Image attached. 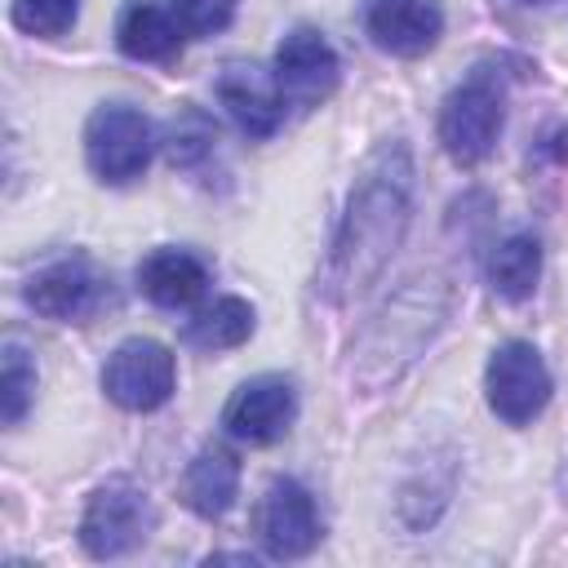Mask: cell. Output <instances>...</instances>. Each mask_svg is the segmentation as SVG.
Masks as SVG:
<instances>
[{
  "mask_svg": "<svg viewBox=\"0 0 568 568\" xmlns=\"http://www.w3.org/2000/svg\"><path fill=\"white\" fill-rule=\"evenodd\" d=\"M182 27L173 18V9L155 4V0H129L115 18V44L124 58L133 62H169L182 49Z\"/></svg>",
  "mask_w": 568,
  "mask_h": 568,
  "instance_id": "cell-14",
  "label": "cell"
},
{
  "mask_svg": "<svg viewBox=\"0 0 568 568\" xmlns=\"http://www.w3.org/2000/svg\"><path fill=\"white\" fill-rule=\"evenodd\" d=\"M217 102L244 138H271L284 120V98L271 71L257 62H226L217 75Z\"/></svg>",
  "mask_w": 568,
  "mask_h": 568,
  "instance_id": "cell-12",
  "label": "cell"
},
{
  "mask_svg": "<svg viewBox=\"0 0 568 568\" xmlns=\"http://www.w3.org/2000/svg\"><path fill=\"white\" fill-rule=\"evenodd\" d=\"M537 280H541V244L532 235H506L488 257L493 293L506 302H524V297H532Z\"/></svg>",
  "mask_w": 568,
  "mask_h": 568,
  "instance_id": "cell-16",
  "label": "cell"
},
{
  "mask_svg": "<svg viewBox=\"0 0 568 568\" xmlns=\"http://www.w3.org/2000/svg\"><path fill=\"white\" fill-rule=\"evenodd\" d=\"M541 151H546L555 164H564V160H568V124H559V129L546 138V146H541Z\"/></svg>",
  "mask_w": 568,
  "mask_h": 568,
  "instance_id": "cell-22",
  "label": "cell"
},
{
  "mask_svg": "<svg viewBox=\"0 0 568 568\" xmlns=\"http://www.w3.org/2000/svg\"><path fill=\"white\" fill-rule=\"evenodd\" d=\"M173 386H178L173 351L155 337H129L102 364V390L124 413H151V408L169 404Z\"/></svg>",
  "mask_w": 568,
  "mask_h": 568,
  "instance_id": "cell-6",
  "label": "cell"
},
{
  "mask_svg": "<svg viewBox=\"0 0 568 568\" xmlns=\"http://www.w3.org/2000/svg\"><path fill=\"white\" fill-rule=\"evenodd\" d=\"M550 368L532 342H501L484 368V399L506 426H528L550 404Z\"/></svg>",
  "mask_w": 568,
  "mask_h": 568,
  "instance_id": "cell-5",
  "label": "cell"
},
{
  "mask_svg": "<svg viewBox=\"0 0 568 568\" xmlns=\"http://www.w3.org/2000/svg\"><path fill=\"white\" fill-rule=\"evenodd\" d=\"M80 0H13V27L40 40H58L75 27Z\"/></svg>",
  "mask_w": 568,
  "mask_h": 568,
  "instance_id": "cell-20",
  "label": "cell"
},
{
  "mask_svg": "<svg viewBox=\"0 0 568 568\" xmlns=\"http://www.w3.org/2000/svg\"><path fill=\"white\" fill-rule=\"evenodd\" d=\"M297 417V390L288 377L262 373L248 377L244 386H235V395L222 408V426L226 435L244 439V444H275Z\"/></svg>",
  "mask_w": 568,
  "mask_h": 568,
  "instance_id": "cell-10",
  "label": "cell"
},
{
  "mask_svg": "<svg viewBox=\"0 0 568 568\" xmlns=\"http://www.w3.org/2000/svg\"><path fill=\"white\" fill-rule=\"evenodd\" d=\"M169 9L186 36H217L231 27L240 0H169Z\"/></svg>",
  "mask_w": 568,
  "mask_h": 568,
  "instance_id": "cell-21",
  "label": "cell"
},
{
  "mask_svg": "<svg viewBox=\"0 0 568 568\" xmlns=\"http://www.w3.org/2000/svg\"><path fill=\"white\" fill-rule=\"evenodd\" d=\"M27 306L58 324H89L111 306V280L89 257H62L27 280Z\"/></svg>",
  "mask_w": 568,
  "mask_h": 568,
  "instance_id": "cell-7",
  "label": "cell"
},
{
  "mask_svg": "<svg viewBox=\"0 0 568 568\" xmlns=\"http://www.w3.org/2000/svg\"><path fill=\"white\" fill-rule=\"evenodd\" d=\"M151 151H155V129L129 102H102L84 124L89 173L106 186H124L142 178V169L151 164Z\"/></svg>",
  "mask_w": 568,
  "mask_h": 568,
  "instance_id": "cell-2",
  "label": "cell"
},
{
  "mask_svg": "<svg viewBox=\"0 0 568 568\" xmlns=\"http://www.w3.org/2000/svg\"><path fill=\"white\" fill-rule=\"evenodd\" d=\"M408 222H413V155L399 138H390L355 173L324 271L328 302H351L368 293L390 266L395 248L404 244Z\"/></svg>",
  "mask_w": 568,
  "mask_h": 568,
  "instance_id": "cell-1",
  "label": "cell"
},
{
  "mask_svg": "<svg viewBox=\"0 0 568 568\" xmlns=\"http://www.w3.org/2000/svg\"><path fill=\"white\" fill-rule=\"evenodd\" d=\"M253 528L271 559H302L320 546V532H324L311 493L288 475L266 484V493L253 510Z\"/></svg>",
  "mask_w": 568,
  "mask_h": 568,
  "instance_id": "cell-9",
  "label": "cell"
},
{
  "mask_svg": "<svg viewBox=\"0 0 568 568\" xmlns=\"http://www.w3.org/2000/svg\"><path fill=\"white\" fill-rule=\"evenodd\" d=\"M0 355H4L0 359V417H4V426H18L36 399V359L13 337L4 342Z\"/></svg>",
  "mask_w": 568,
  "mask_h": 568,
  "instance_id": "cell-19",
  "label": "cell"
},
{
  "mask_svg": "<svg viewBox=\"0 0 568 568\" xmlns=\"http://www.w3.org/2000/svg\"><path fill=\"white\" fill-rule=\"evenodd\" d=\"M519 4H550V0H519Z\"/></svg>",
  "mask_w": 568,
  "mask_h": 568,
  "instance_id": "cell-23",
  "label": "cell"
},
{
  "mask_svg": "<svg viewBox=\"0 0 568 568\" xmlns=\"http://www.w3.org/2000/svg\"><path fill=\"white\" fill-rule=\"evenodd\" d=\"M248 333H253V306L244 297H217L213 306L186 320V342L200 351H231L248 342Z\"/></svg>",
  "mask_w": 568,
  "mask_h": 568,
  "instance_id": "cell-17",
  "label": "cell"
},
{
  "mask_svg": "<svg viewBox=\"0 0 568 568\" xmlns=\"http://www.w3.org/2000/svg\"><path fill=\"white\" fill-rule=\"evenodd\" d=\"M501 84L479 67L466 84H457L439 106V142L453 164H479L501 133Z\"/></svg>",
  "mask_w": 568,
  "mask_h": 568,
  "instance_id": "cell-4",
  "label": "cell"
},
{
  "mask_svg": "<svg viewBox=\"0 0 568 568\" xmlns=\"http://www.w3.org/2000/svg\"><path fill=\"white\" fill-rule=\"evenodd\" d=\"M271 75L280 84L284 106L315 111L320 102L333 98V89L342 80V62H337V49L324 40L320 27H293L275 49V71Z\"/></svg>",
  "mask_w": 568,
  "mask_h": 568,
  "instance_id": "cell-8",
  "label": "cell"
},
{
  "mask_svg": "<svg viewBox=\"0 0 568 568\" xmlns=\"http://www.w3.org/2000/svg\"><path fill=\"white\" fill-rule=\"evenodd\" d=\"M240 497V462L231 448L209 444L191 457L186 475H182V501L200 515V519H222Z\"/></svg>",
  "mask_w": 568,
  "mask_h": 568,
  "instance_id": "cell-15",
  "label": "cell"
},
{
  "mask_svg": "<svg viewBox=\"0 0 568 568\" xmlns=\"http://www.w3.org/2000/svg\"><path fill=\"white\" fill-rule=\"evenodd\" d=\"M164 146H169L173 169H182V173H200V169L217 155V129H213V120H209L204 111L182 106V111L169 120Z\"/></svg>",
  "mask_w": 568,
  "mask_h": 568,
  "instance_id": "cell-18",
  "label": "cell"
},
{
  "mask_svg": "<svg viewBox=\"0 0 568 568\" xmlns=\"http://www.w3.org/2000/svg\"><path fill=\"white\" fill-rule=\"evenodd\" d=\"M138 288L164 306V311H178V306H191L204 297L209 288V266L186 253V248H155L138 262Z\"/></svg>",
  "mask_w": 568,
  "mask_h": 568,
  "instance_id": "cell-13",
  "label": "cell"
},
{
  "mask_svg": "<svg viewBox=\"0 0 568 568\" xmlns=\"http://www.w3.org/2000/svg\"><path fill=\"white\" fill-rule=\"evenodd\" d=\"M364 31L382 53L422 58L444 36V9L439 0H368Z\"/></svg>",
  "mask_w": 568,
  "mask_h": 568,
  "instance_id": "cell-11",
  "label": "cell"
},
{
  "mask_svg": "<svg viewBox=\"0 0 568 568\" xmlns=\"http://www.w3.org/2000/svg\"><path fill=\"white\" fill-rule=\"evenodd\" d=\"M151 524H155L151 497L138 484H129V479H106L84 501L80 546L93 559H120V555L138 550L151 537Z\"/></svg>",
  "mask_w": 568,
  "mask_h": 568,
  "instance_id": "cell-3",
  "label": "cell"
}]
</instances>
